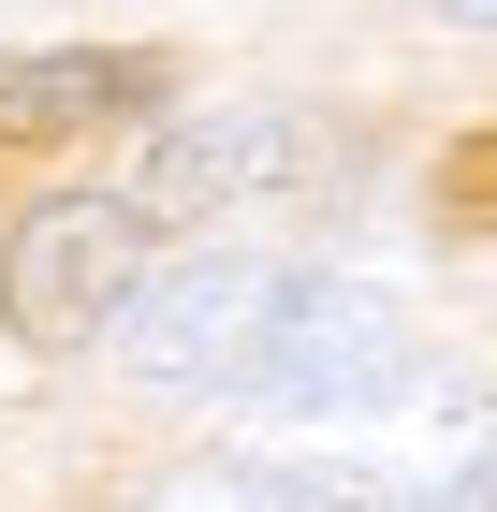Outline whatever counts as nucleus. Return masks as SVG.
I'll use <instances>...</instances> for the list:
<instances>
[{
  "label": "nucleus",
  "mask_w": 497,
  "mask_h": 512,
  "mask_svg": "<svg viewBox=\"0 0 497 512\" xmlns=\"http://www.w3.org/2000/svg\"><path fill=\"white\" fill-rule=\"evenodd\" d=\"M147 293V205L132 191H44L0 235V322L30 352H88L117 337V308Z\"/></svg>",
  "instance_id": "nucleus-1"
},
{
  "label": "nucleus",
  "mask_w": 497,
  "mask_h": 512,
  "mask_svg": "<svg viewBox=\"0 0 497 512\" xmlns=\"http://www.w3.org/2000/svg\"><path fill=\"white\" fill-rule=\"evenodd\" d=\"M264 322H278V264H249V249H176V264H147V293L117 308V366L147 395H249Z\"/></svg>",
  "instance_id": "nucleus-2"
},
{
  "label": "nucleus",
  "mask_w": 497,
  "mask_h": 512,
  "mask_svg": "<svg viewBox=\"0 0 497 512\" xmlns=\"http://www.w3.org/2000/svg\"><path fill=\"white\" fill-rule=\"evenodd\" d=\"M395 381H410V322H395L366 278H278L264 366H249L264 410H322V425H351V410H381Z\"/></svg>",
  "instance_id": "nucleus-3"
},
{
  "label": "nucleus",
  "mask_w": 497,
  "mask_h": 512,
  "mask_svg": "<svg viewBox=\"0 0 497 512\" xmlns=\"http://www.w3.org/2000/svg\"><path fill=\"white\" fill-rule=\"evenodd\" d=\"M147 103H161V59H132V44L0 59V132H103V118H147Z\"/></svg>",
  "instance_id": "nucleus-4"
},
{
  "label": "nucleus",
  "mask_w": 497,
  "mask_h": 512,
  "mask_svg": "<svg viewBox=\"0 0 497 512\" xmlns=\"http://www.w3.org/2000/svg\"><path fill=\"white\" fill-rule=\"evenodd\" d=\"M293 147L307 132L264 118V103H249V118H176L147 147V205L161 220H176V205H234V191H264V176H293Z\"/></svg>",
  "instance_id": "nucleus-5"
},
{
  "label": "nucleus",
  "mask_w": 497,
  "mask_h": 512,
  "mask_svg": "<svg viewBox=\"0 0 497 512\" xmlns=\"http://www.w3.org/2000/svg\"><path fill=\"white\" fill-rule=\"evenodd\" d=\"M147 512H322V498H307V483H278V469H234V454H220V469H176Z\"/></svg>",
  "instance_id": "nucleus-6"
},
{
  "label": "nucleus",
  "mask_w": 497,
  "mask_h": 512,
  "mask_svg": "<svg viewBox=\"0 0 497 512\" xmlns=\"http://www.w3.org/2000/svg\"><path fill=\"white\" fill-rule=\"evenodd\" d=\"M454 220H497V147H468V161H454Z\"/></svg>",
  "instance_id": "nucleus-7"
},
{
  "label": "nucleus",
  "mask_w": 497,
  "mask_h": 512,
  "mask_svg": "<svg viewBox=\"0 0 497 512\" xmlns=\"http://www.w3.org/2000/svg\"><path fill=\"white\" fill-rule=\"evenodd\" d=\"M468 512H497V454H483V483H468Z\"/></svg>",
  "instance_id": "nucleus-8"
},
{
  "label": "nucleus",
  "mask_w": 497,
  "mask_h": 512,
  "mask_svg": "<svg viewBox=\"0 0 497 512\" xmlns=\"http://www.w3.org/2000/svg\"><path fill=\"white\" fill-rule=\"evenodd\" d=\"M454 15H468V30H497V0H454Z\"/></svg>",
  "instance_id": "nucleus-9"
}]
</instances>
